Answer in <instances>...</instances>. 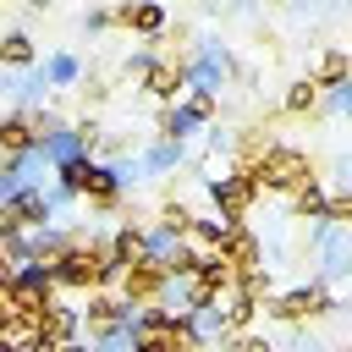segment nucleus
<instances>
[{
	"label": "nucleus",
	"instance_id": "nucleus-1",
	"mask_svg": "<svg viewBox=\"0 0 352 352\" xmlns=\"http://www.w3.org/2000/svg\"><path fill=\"white\" fill-rule=\"evenodd\" d=\"M258 187H280V192H297L302 182H314V165H308V154L302 148H280V143H270L264 148V160L248 170Z\"/></svg>",
	"mask_w": 352,
	"mask_h": 352
},
{
	"label": "nucleus",
	"instance_id": "nucleus-2",
	"mask_svg": "<svg viewBox=\"0 0 352 352\" xmlns=\"http://www.w3.org/2000/svg\"><path fill=\"white\" fill-rule=\"evenodd\" d=\"M55 286H60V280H55V264H44V258H33V264H16V280L6 286V297H11V314H44Z\"/></svg>",
	"mask_w": 352,
	"mask_h": 352
},
{
	"label": "nucleus",
	"instance_id": "nucleus-3",
	"mask_svg": "<svg viewBox=\"0 0 352 352\" xmlns=\"http://www.w3.org/2000/svg\"><path fill=\"white\" fill-rule=\"evenodd\" d=\"M55 176H60V187H66V192H88L94 204H116V198H121V176H116V165L72 160V165H60Z\"/></svg>",
	"mask_w": 352,
	"mask_h": 352
},
{
	"label": "nucleus",
	"instance_id": "nucleus-4",
	"mask_svg": "<svg viewBox=\"0 0 352 352\" xmlns=\"http://www.w3.org/2000/svg\"><path fill=\"white\" fill-rule=\"evenodd\" d=\"M55 280L60 286H99L104 280V248H94V242H82V236H72V248L55 258Z\"/></svg>",
	"mask_w": 352,
	"mask_h": 352
},
{
	"label": "nucleus",
	"instance_id": "nucleus-5",
	"mask_svg": "<svg viewBox=\"0 0 352 352\" xmlns=\"http://www.w3.org/2000/svg\"><path fill=\"white\" fill-rule=\"evenodd\" d=\"M44 154L38 148H22V154H6L0 160V204H11L16 192H28V187H44Z\"/></svg>",
	"mask_w": 352,
	"mask_h": 352
},
{
	"label": "nucleus",
	"instance_id": "nucleus-6",
	"mask_svg": "<svg viewBox=\"0 0 352 352\" xmlns=\"http://www.w3.org/2000/svg\"><path fill=\"white\" fill-rule=\"evenodd\" d=\"M209 116H214V94H192L187 104H170V110L160 116V132H165L170 143H182V138H187V132H198Z\"/></svg>",
	"mask_w": 352,
	"mask_h": 352
},
{
	"label": "nucleus",
	"instance_id": "nucleus-7",
	"mask_svg": "<svg viewBox=\"0 0 352 352\" xmlns=\"http://www.w3.org/2000/svg\"><path fill=\"white\" fill-rule=\"evenodd\" d=\"M253 192H258V182H253L248 170H236V176H214V182H209V198H214V209H220L226 220H242L248 204H253Z\"/></svg>",
	"mask_w": 352,
	"mask_h": 352
},
{
	"label": "nucleus",
	"instance_id": "nucleus-8",
	"mask_svg": "<svg viewBox=\"0 0 352 352\" xmlns=\"http://www.w3.org/2000/svg\"><path fill=\"white\" fill-rule=\"evenodd\" d=\"M226 72H231V55H226L220 44H204V50H198V60H192V66H182V77H187V88H192V94H214V88L226 82Z\"/></svg>",
	"mask_w": 352,
	"mask_h": 352
},
{
	"label": "nucleus",
	"instance_id": "nucleus-9",
	"mask_svg": "<svg viewBox=\"0 0 352 352\" xmlns=\"http://www.w3.org/2000/svg\"><path fill=\"white\" fill-rule=\"evenodd\" d=\"M88 148H94V143H88L77 126H66V121H60V126H50V132L38 138V154H44L55 170H60V165H72V160H88Z\"/></svg>",
	"mask_w": 352,
	"mask_h": 352
},
{
	"label": "nucleus",
	"instance_id": "nucleus-10",
	"mask_svg": "<svg viewBox=\"0 0 352 352\" xmlns=\"http://www.w3.org/2000/svg\"><path fill=\"white\" fill-rule=\"evenodd\" d=\"M330 308V292L314 280V286H292V292H280L275 302H270V314L275 319H308V314H324Z\"/></svg>",
	"mask_w": 352,
	"mask_h": 352
},
{
	"label": "nucleus",
	"instance_id": "nucleus-11",
	"mask_svg": "<svg viewBox=\"0 0 352 352\" xmlns=\"http://www.w3.org/2000/svg\"><path fill=\"white\" fill-rule=\"evenodd\" d=\"M319 270L324 275H352V236H346V226L324 220V231H319Z\"/></svg>",
	"mask_w": 352,
	"mask_h": 352
},
{
	"label": "nucleus",
	"instance_id": "nucleus-12",
	"mask_svg": "<svg viewBox=\"0 0 352 352\" xmlns=\"http://www.w3.org/2000/svg\"><path fill=\"white\" fill-rule=\"evenodd\" d=\"M160 286H165V264H154V258H138V264L121 275L126 302H148V297H160Z\"/></svg>",
	"mask_w": 352,
	"mask_h": 352
},
{
	"label": "nucleus",
	"instance_id": "nucleus-13",
	"mask_svg": "<svg viewBox=\"0 0 352 352\" xmlns=\"http://www.w3.org/2000/svg\"><path fill=\"white\" fill-rule=\"evenodd\" d=\"M116 22H126V28L143 33V38H160V33H165V11H160L154 0H126V6L116 11Z\"/></svg>",
	"mask_w": 352,
	"mask_h": 352
},
{
	"label": "nucleus",
	"instance_id": "nucleus-14",
	"mask_svg": "<svg viewBox=\"0 0 352 352\" xmlns=\"http://www.w3.org/2000/svg\"><path fill=\"white\" fill-rule=\"evenodd\" d=\"M22 148H38V132H33V116L11 110L0 116V154H22Z\"/></svg>",
	"mask_w": 352,
	"mask_h": 352
},
{
	"label": "nucleus",
	"instance_id": "nucleus-15",
	"mask_svg": "<svg viewBox=\"0 0 352 352\" xmlns=\"http://www.w3.org/2000/svg\"><path fill=\"white\" fill-rule=\"evenodd\" d=\"M38 330H44V341H50V346H60V341H77V330H82V314H77V308H44V314H38Z\"/></svg>",
	"mask_w": 352,
	"mask_h": 352
},
{
	"label": "nucleus",
	"instance_id": "nucleus-16",
	"mask_svg": "<svg viewBox=\"0 0 352 352\" xmlns=\"http://www.w3.org/2000/svg\"><path fill=\"white\" fill-rule=\"evenodd\" d=\"M143 88H148L154 99H176V94L187 88V77H182V66H176V60H154V66L143 72Z\"/></svg>",
	"mask_w": 352,
	"mask_h": 352
},
{
	"label": "nucleus",
	"instance_id": "nucleus-17",
	"mask_svg": "<svg viewBox=\"0 0 352 352\" xmlns=\"http://www.w3.org/2000/svg\"><path fill=\"white\" fill-rule=\"evenodd\" d=\"M220 253H226V264H231L236 275H248V270H264V264H258V242H253L242 226L226 236V248H220Z\"/></svg>",
	"mask_w": 352,
	"mask_h": 352
},
{
	"label": "nucleus",
	"instance_id": "nucleus-18",
	"mask_svg": "<svg viewBox=\"0 0 352 352\" xmlns=\"http://www.w3.org/2000/svg\"><path fill=\"white\" fill-rule=\"evenodd\" d=\"M126 308H132V302H116V297H88L82 319H88L94 330H110V324H126Z\"/></svg>",
	"mask_w": 352,
	"mask_h": 352
},
{
	"label": "nucleus",
	"instance_id": "nucleus-19",
	"mask_svg": "<svg viewBox=\"0 0 352 352\" xmlns=\"http://www.w3.org/2000/svg\"><path fill=\"white\" fill-rule=\"evenodd\" d=\"M292 209H297L302 220H324V209H330V192H324L319 182H302V187L292 192Z\"/></svg>",
	"mask_w": 352,
	"mask_h": 352
},
{
	"label": "nucleus",
	"instance_id": "nucleus-20",
	"mask_svg": "<svg viewBox=\"0 0 352 352\" xmlns=\"http://www.w3.org/2000/svg\"><path fill=\"white\" fill-rule=\"evenodd\" d=\"M231 231H236V220H226V214H220V220H192V226H187V236H192L198 248H226Z\"/></svg>",
	"mask_w": 352,
	"mask_h": 352
},
{
	"label": "nucleus",
	"instance_id": "nucleus-21",
	"mask_svg": "<svg viewBox=\"0 0 352 352\" xmlns=\"http://www.w3.org/2000/svg\"><path fill=\"white\" fill-rule=\"evenodd\" d=\"M176 242H182V231H170V226L160 220V226H148V231H143V258H154V264H165Z\"/></svg>",
	"mask_w": 352,
	"mask_h": 352
},
{
	"label": "nucleus",
	"instance_id": "nucleus-22",
	"mask_svg": "<svg viewBox=\"0 0 352 352\" xmlns=\"http://www.w3.org/2000/svg\"><path fill=\"white\" fill-rule=\"evenodd\" d=\"M346 77H352V60H346L341 50L319 55V72H314V82H319V88H336V82H346Z\"/></svg>",
	"mask_w": 352,
	"mask_h": 352
},
{
	"label": "nucleus",
	"instance_id": "nucleus-23",
	"mask_svg": "<svg viewBox=\"0 0 352 352\" xmlns=\"http://www.w3.org/2000/svg\"><path fill=\"white\" fill-rule=\"evenodd\" d=\"M182 165V143H170V138H160L148 154H143V170H154V176H165V170H176Z\"/></svg>",
	"mask_w": 352,
	"mask_h": 352
},
{
	"label": "nucleus",
	"instance_id": "nucleus-24",
	"mask_svg": "<svg viewBox=\"0 0 352 352\" xmlns=\"http://www.w3.org/2000/svg\"><path fill=\"white\" fill-rule=\"evenodd\" d=\"M0 66H33V38L28 33H6L0 38Z\"/></svg>",
	"mask_w": 352,
	"mask_h": 352
},
{
	"label": "nucleus",
	"instance_id": "nucleus-25",
	"mask_svg": "<svg viewBox=\"0 0 352 352\" xmlns=\"http://www.w3.org/2000/svg\"><path fill=\"white\" fill-rule=\"evenodd\" d=\"M77 77H82V66H77L72 55H50V60H44V82H50V88H72Z\"/></svg>",
	"mask_w": 352,
	"mask_h": 352
},
{
	"label": "nucleus",
	"instance_id": "nucleus-26",
	"mask_svg": "<svg viewBox=\"0 0 352 352\" xmlns=\"http://www.w3.org/2000/svg\"><path fill=\"white\" fill-rule=\"evenodd\" d=\"M138 352H187V346H182V336H176L170 319H165L160 330H143V336H138Z\"/></svg>",
	"mask_w": 352,
	"mask_h": 352
},
{
	"label": "nucleus",
	"instance_id": "nucleus-27",
	"mask_svg": "<svg viewBox=\"0 0 352 352\" xmlns=\"http://www.w3.org/2000/svg\"><path fill=\"white\" fill-rule=\"evenodd\" d=\"M314 104H319V82H314V77H302V82L286 88V110H292V116H308Z\"/></svg>",
	"mask_w": 352,
	"mask_h": 352
},
{
	"label": "nucleus",
	"instance_id": "nucleus-28",
	"mask_svg": "<svg viewBox=\"0 0 352 352\" xmlns=\"http://www.w3.org/2000/svg\"><path fill=\"white\" fill-rule=\"evenodd\" d=\"M94 352H138V336H132V324H110V330H99Z\"/></svg>",
	"mask_w": 352,
	"mask_h": 352
},
{
	"label": "nucleus",
	"instance_id": "nucleus-29",
	"mask_svg": "<svg viewBox=\"0 0 352 352\" xmlns=\"http://www.w3.org/2000/svg\"><path fill=\"white\" fill-rule=\"evenodd\" d=\"M324 220H330V226H352V192H336L330 209H324Z\"/></svg>",
	"mask_w": 352,
	"mask_h": 352
},
{
	"label": "nucleus",
	"instance_id": "nucleus-30",
	"mask_svg": "<svg viewBox=\"0 0 352 352\" xmlns=\"http://www.w3.org/2000/svg\"><path fill=\"white\" fill-rule=\"evenodd\" d=\"M330 110H336V116H352V77L330 88Z\"/></svg>",
	"mask_w": 352,
	"mask_h": 352
},
{
	"label": "nucleus",
	"instance_id": "nucleus-31",
	"mask_svg": "<svg viewBox=\"0 0 352 352\" xmlns=\"http://www.w3.org/2000/svg\"><path fill=\"white\" fill-rule=\"evenodd\" d=\"M148 66H154V55H148V50H138V55H132V60H126V77H143V72H148Z\"/></svg>",
	"mask_w": 352,
	"mask_h": 352
},
{
	"label": "nucleus",
	"instance_id": "nucleus-32",
	"mask_svg": "<svg viewBox=\"0 0 352 352\" xmlns=\"http://www.w3.org/2000/svg\"><path fill=\"white\" fill-rule=\"evenodd\" d=\"M236 352H275L264 336H236Z\"/></svg>",
	"mask_w": 352,
	"mask_h": 352
},
{
	"label": "nucleus",
	"instance_id": "nucleus-33",
	"mask_svg": "<svg viewBox=\"0 0 352 352\" xmlns=\"http://www.w3.org/2000/svg\"><path fill=\"white\" fill-rule=\"evenodd\" d=\"M11 280H16V258H11V253H6V248H0V292H6V286H11Z\"/></svg>",
	"mask_w": 352,
	"mask_h": 352
},
{
	"label": "nucleus",
	"instance_id": "nucleus-34",
	"mask_svg": "<svg viewBox=\"0 0 352 352\" xmlns=\"http://www.w3.org/2000/svg\"><path fill=\"white\" fill-rule=\"evenodd\" d=\"M82 28H88V33H99V28H110V11H88V16H82Z\"/></svg>",
	"mask_w": 352,
	"mask_h": 352
},
{
	"label": "nucleus",
	"instance_id": "nucleus-35",
	"mask_svg": "<svg viewBox=\"0 0 352 352\" xmlns=\"http://www.w3.org/2000/svg\"><path fill=\"white\" fill-rule=\"evenodd\" d=\"M6 324H11V297L0 292V330H6Z\"/></svg>",
	"mask_w": 352,
	"mask_h": 352
},
{
	"label": "nucleus",
	"instance_id": "nucleus-36",
	"mask_svg": "<svg viewBox=\"0 0 352 352\" xmlns=\"http://www.w3.org/2000/svg\"><path fill=\"white\" fill-rule=\"evenodd\" d=\"M55 352H88V346H82V341H60Z\"/></svg>",
	"mask_w": 352,
	"mask_h": 352
},
{
	"label": "nucleus",
	"instance_id": "nucleus-37",
	"mask_svg": "<svg viewBox=\"0 0 352 352\" xmlns=\"http://www.w3.org/2000/svg\"><path fill=\"white\" fill-rule=\"evenodd\" d=\"M292 352H319V346H314V341H297V346H292Z\"/></svg>",
	"mask_w": 352,
	"mask_h": 352
},
{
	"label": "nucleus",
	"instance_id": "nucleus-38",
	"mask_svg": "<svg viewBox=\"0 0 352 352\" xmlns=\"http://www.w3.org/2000/svg\"><path fill=\"white\" fill-rule=\"evenodd\" d=\"M0 352H22V346H11V341H6V336H0Z\"/></svg>",
	"mask_w": 352,
	"mask_h": 352
},
{
	"label": "nucleus",
	"instance_id": "nucleus-39",
	"mask_svg": "<svg viewBox=\"0 0 352 352\" xmlns=\"http://www.w3.org/2000/svg\"><path fill=\"white\" fill-rule=\"evenodd\" d=\"M28 6H38V11H44V6H50V0H28Z\"/></svg>",
	"mask_w": 352,
	"mask_h": 352
}]
</instances>
